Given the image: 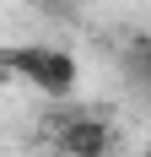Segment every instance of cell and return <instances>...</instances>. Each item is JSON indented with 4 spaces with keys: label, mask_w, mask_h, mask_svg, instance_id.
I'll return each instance as SVG.
<instances>
[{
    "label": "cell",
    "mask_w": 151,
    "mask_h": 157,
    "mask_svg": "<svg viewBox=\"0 0 151 157\" xmlns=\"http://www.w3.org/2000/svg\"><path fill=\"white\" fill-rule=\"evenodd\" d=\"M6 65H11V71H22L27 81H38L49 98H70V87H76V60L65 54V49H49V44L11 49V54H6Z\"/></svg>",
    "instance_id": "1"
},
{
    "label": "cell",
    "mask_w": 151,
    "mask_h": 157,
    "mask_svg": "<svg viewBox=\"0 0 151 157\" xmlns=\"http://www.w3.org/2000/svg\"><path fill=\"white\" fill-rule=\"evenodd\" d=\"M103 141H108L103 125H70V130H65V146H70L76 157H97V152H103Z\"/></svg>",
    "instance_id": "2"
}]
</instances>
